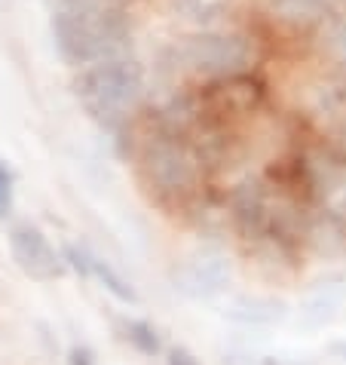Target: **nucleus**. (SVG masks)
Returning a JSON list of instances; mask_svg holds the SVG:
<instances>
[{
	"instance_id": "nucleus-8",
	"label": "nucleus",
	"mask_w": 346,
	"mask_h": 365,
	"mask_svg": "<svg viewBox=\"0 0 346 365\" xmlns=\"http://www.w3.org/2000/svg\"><path fill=\"white\" fill-rule=\"evenodd\" d=\"M65 261L70 264V270L80 273V277H93V255H89L83 246L68 242V246H65Z\"/></svg>"
},
{
	"instance_id": "nucleus-5",
	"label": "nucleus",
	"mask_w": 346,
	"mask_h": 365,
	"mask_svg": "<svg viewBox=\"0 0 346 365\" xmlns=\"http://www.w3.org/2000/svg\"><path fill=\"white\" fill-rule=\"evenodd\" d=\"M230 270L218 255H202L187 261L184 267L175 273V286L190 298H211L227 286Z\"/></svg>"
},
{
	"instance_id": "nucleus-9",
	"label": "nucleus",
	"mask_w": 346,
	"mask_h": 365,
	"mask_svg": "<svg viewBox=\"0 0 346 365\" xmlns=\"http://www.w3.org/2000/svg\"><path fill=\"white\" fill-rule=\"evenodd\" d=\"M13 212V172L0 163V218Z\"/></svg>"
},
{
	"instance_id": "nucleus-1",
	"label": "nucleus",
	"mask_w": 346,
	"mask_h": 365,
	"mask_svg": "<svg viewBox=\"0 0 346 365\" xmlns=\"http://www.w3.org/2000/svg\"><path fill=\"white\" fill-rule=\"evenodd\" d=\"M58 56L74 68L120 56L129 40L126 13L110 0H62L49 22Z\"/></svg>"
},
{
	"instance_id": "nucleus-6",
	"label": "nucleus",
	"mask_w": 346,
	"mask_h": 365,
	"mask_svg": "<svg viewBox=\"0 0 346 365\" xmlns=\"http://www.w3.org/2000/svg\"><path fill=\"white\" fill-rule=\"evenodd\" d=\"M120 329H123V338L135 347L138 353H145V356H157L159 353V334H157V329L150 326V322H145V319H123L120 322Z\"/></svg>"
},
{
	"instance_id": "nucleus-13",
	"label": "nucleus",
	"mask_w": 346,
	"mask_h": 365,
	"mask_svg": "<svg viewBox=\"0 0 346 365\" xmlns=\"http://www.w3.org/2000/svg\"><path fill=\"white\" fill-rule=\"evenodd\" d=\"M331 353H334V356H337L340 362H346V341H334V344H331Z\"/></svg>"
},
{
	"instance_id": "nucleus-12",
	"label": "nucleus",
	"mask_w": 346,
	"mask_h": 365,
	"mask_svg": "<svg viewBox=\"0 0 346 365\" xmlns=\"http://www.w3.org/2000/svg\"><path fill=\"white\" fill-rule=\"evenodd\" d=\"M334 49H337V56L346 62V25H340L337 31H334Z\"/></svg>"
},
{
	"instance_id": "nucleus-3",
	"label": "nucleus",
	"mask_w": 346,
	"mask_h": 365,
	"mask_svg": "<svg viewBox=\"0 0 346 365\" xmlns=\"http://www.w3.org/2000/svg\"><path fill=\"white\" fill-rule=\"evenodd\" d=\"M178 56L187 62V68L199 74H218V77H236L251 65V46L239 34H196L181 43Z\"/></svg>"
},
{
	"instance_id": "nucleus-11",
	"label": "nucleus",
	"mask_w": 346,
	"mask_h": 365,
	"mask_svg": "<svg viewBox=\"0 0 346 365\" xmlns=\"http://www.w3.org/2000/svg\"><path fill=\"white\" fill-rule=\"evenodd\" d=\"M166 365H199V359L193 356L190 350H184V347H175L169 353V359H166Z\"/></svg>"
},
{
	"instance_id": "nucleus-7",
	"label": "nucleus",
	"mask_w": 346,
	"mask_h": 365,
	"mask_svg": "<svg viewBox=\"0 0 346 365\" xmlns=\"http://www.w3.org/2000/svg\"><path fill=\"white\" fill-rule=\"evenodd\" d=\"M93 277H95V279H98L101 286H105L117 301H123V304H135V301H138L135 289H132L129 282L120 277L114 267L108 264V261H101V258H95V255H93Z\"/></svg>"
},
{
	"instance_id": "nucleus-10",
	"label": "nucleus",
	"mask_w": 346,
	"mask_h": 365,
	"mask_svg": "<svg viewBox=\"0 0 346 365\" xmlns=\"http://www.w3.org/2000/svg\"><path fill=\"white\" fill-rule=\"evenodd\" d=\"M68 362H70V365H98V362H95V356H93V350H89V347H70Z\"/></svg>"
},
{
	"instance_id": "nucleus-2",
	"label": "nucleus",
	"mask_w": 346,
	"mask_h": 365,
	"mask_svg": "<svg viewBox=\"0 0 346 365\" xmlns=\"http://www.w3.org/2000/svg\"><path fill=\"white\" fill-rule=\"evenodd\" d=\"M74 93L89 114L101 123H117L138 105L145 93L141 68L123 56H110L80 71L74 80Z\"/></svg>"
},
{
	"instance_id": "nucleus-4",
	"label": "nucleus",
	"mask_w": 346,
	"mask_h": 365,
	"mask_svg": "<svg viewBox=\"0 0 346 365\" xmlns=\"http://www.w3.org/2000/svg\"><path fill=\"white\" fill-rule=\"evenodd\" d=\"M9 249H13V261L25 277L40 279V282L62 277L65 258L56 255V249L49 246V240L37 227H31V225L13 227V233H9Z\"/></svg>"
}]
</instances>
